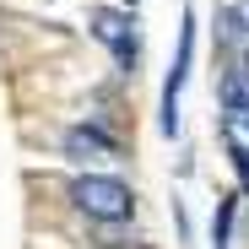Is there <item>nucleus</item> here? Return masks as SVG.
<instances>
[{
    "label": "nucleus",
    "mask_w": 249,
    "mask_h": 249,
    "mask_svg": "<svg viewBox=\"0 0 249 249\" xmlns=\"http://www.w3.org/2000/svg\"><path fill=\"white\" fill-rule=\"evenodd\" d=\"M71 200H76V212L92 217V222H130V217H136L130 184H124V179H108V174H81V179H71Z\"/></svg>",
    "instance_id": "1"
},
{
    "label": "nucleus",
    "mask_w": 249,
    "mask_h": 249,
    "mask_svg": "<svg viewBox=\"0 0 249 249\" xmlns=\"http://www.w3.org/2000/svg\"><path fill=\"white\" fill-rule=\"evenodd\" d=\"M92 38L124 65V71H136L141 60V38H136V17L130 11H114V6H98L92 11Z\"/></svg>",
    "instance_id": "2"
},
{
    "label": "nucleus",
    "mask_w": 249,
    "mask_h": 249,
    "mask_svg": "<svg viewBox=\"0 0 249 249\" xmlns=\"http://www.w3.org/2000/svg\"><path fill=\"white\" fill-rule=\"evenodd\" d=\"M190 65H195V11H184V27H179V54H174L168 81H162V136H174V130H179V98H184Z\"/></svg>",
    "instance_id": "3"
},
{
    "label": "nucleus",
    "mask_w": 249,
    "mask_h": 249,
    "mask_svg": "<svg viewBox=\"0 0 249 249\" xmlns=\"http://www.w3.org/2000/svg\"><path fill=\"white\" fill-rule=\"evenodd\" d=\"M65 152H71V157H114L119 146H114L103 130H87V124H76V130L65 136Z\"/></svg>",
    "instance_id": "4"
},
{
    "label": "nucleus",
    "mask_w": 249,
    "mask_h": 249,
    "mask_svg": "<svg viewBox=\"0 0 249 249\" xmlns=\"http://www.w3.org/2000/svg\"><path fill=\"white\" fill-rule=\"evenodd\" d=\"M222 141H228V162H233V174H238V184L249 190V146L233 136V130H222Z\"/></svg>",
    "instance_id": "5"
},
{
    "label": "nucleus",
    "mask_w": 249,
    "mask_h": 249,
    "mask_svg": "<svg viewBox=\"0 0 249 249\" xmlns=\"http://www.w3.org/2000/svg\"><path fill=\"white\" fill-rule=\"evenodd\" d=\"M228 233H233V200H217V222H212V244L228 249Z\"/></svg>",
    "instance_id": "6"
},
{
    "label": "nucleus",
    "mask_w": 249,
    "mask_h": 249,
    "mask_svg": "<svg viewBox=\"0 0 249 249\" xmlns=\"http://www.w3.org/2000/svg\"><path fill=\"white\" fill-rule=\"evenodd\" d=\"M228 130H249V103H238V108H228Z\"/></svg>",
    "instance_id": "7"
},
{
    "label": "nucleus",
    "mask_w": 249,
    "mask_h": 249,
    "mask_svg": "<svg viewBox=\"0 0 249 249\" xmlns=\"http://www.w3.org/2000/svg\"><path fill=\"white\" fill-rule=\"evenodd\" d=\"M233 11H238V22H244V33H249V0H238Z\"/></svg>",
    "instance_id": "8"
}]
</instances>
